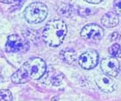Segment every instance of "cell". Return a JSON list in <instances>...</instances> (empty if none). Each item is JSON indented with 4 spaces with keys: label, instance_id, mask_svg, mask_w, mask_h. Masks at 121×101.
I'll return each mask as SVG.
<instances>
[{
    "label": "cell",
    "instance_id": "obj_5",
    "mask_svg": "<svg viewBox=\"0 0 121 101\" xmlns=\"http://www.w3.org/2000/svg\"><path fill=\"white\" fill-rule=\"evenodd\" d=\"M80 35L87 40H99L104 36V29L96 24L86 25L82 29Z\"/></svg>",
    "mask_w": 121,
    "mask_h": 101
},
{
    "label": "cell",
    "instance_id": "obj_11",
    "mask_svg": "<svg viewBox=\"0 0 121 101\" xmlns=\"http://www.w3.org/2000/svg\"><path fill=\"white\" fill-rule=\"evenodd\" d=\"M60 57L66 63L71 65L76 61V53L74 49L67 48L60 51Z\"/></svg>",
    "mask_w": 121,
    "mask_h": 101
},
{
    "label": "cell",
    "instance_id": "obj_19",
    "mask_svg": "<svg viewBox=\"0 0 121 101\" xmlns=\"http://www.w3.org/2000/svg\"><path fill=\"white\" fill-rule=\"evenodd\" d=\"M88 3H91V4H98L102 2L103 0H85Z\"/></svg>",
    "mask_w": 121,
    "mask_h": 101
},
{
    "label": "cell",
    "instance_id": "obj_21",
    "mask_svg": "<svg viewBox=\"0 0 121 101\" xmlns=\"http://www.w3.org/2000/svg\"><path fill=\"white\" fill-rule=\"evenodd\" d=\"M2 81H3V78L1 76H0V82H2Z\"/></svg>",
    "mask_w": 121,
    "mask_h": 101
},
{
    "label": "cell",
    "instance_id": "obj_2",
    "mask_svg": "<svg viewBox=\"0 0 121 101\" xmlns=\"http://www.w3.org/2000/svg\"><path fill=\"white\" fill-rule=\"evenodd\" d=\"M47 13V7L43 3L33 2L25 9L23 15L29 23H39L46 19Z\"/></svg>",
    "mask_w": 121,
    "mask_h": 101
},
{
    "label": "cell",
    "instance_id": "obj_9",
    "mask_svg": "<svg viewBox=\"0 0 121 101\" xmlns=\"http://www.w3.org/2000/svg\"><path fill=\"white\" fill-rule=\"evenodd\" d=\"M119 18L118 16L114 12L106 13L101 19V22L104 26L107 28H112L118 24Z\"/></svg>",
    "mask_w": 121,
    "mask_h": 101
},
{
    "label": "cell",
    "instance_id": "obj_7",
    "mask_svg": "<svg viewBox=\"0 0 121 101\" xmlns=\"http://www.w3.org/2000/svg\"><path fill=\"white\" fill-rule=\"evenodd\" d=\"M100 67L104 73L109 76H117L120 71V62L114 57L102 59Z\"/></svg>",
    "mask_w": 121,
    "mask_h": 101
},
{
    "label": "cell",
    "instance_id": "obj_17",
    "mask_svg": "<svg viewBox=\"0 0 121 101\" xmlns=\"http://www.w3.org/2000/svg\"><path fill=\"white\" fill-rule=\"evenodd\" d=\"M114 8L117 14L121 15V0H115L114 2Z\"/></svg>",
    "mask_w": 121,
    "mask_h": 101
},
{
    "label": "cell",
    "instance_id": "obj_8",
    "mask_svg": "<svg viewBox=\"0 0 121 101\" xmlns=\"http://www.w3.org/2000/svg\"><path fill=\"white\" fill-rule=\"evenodd\" d=\"M96 83L99 88L106 93L112 92L115 89V82L109 76L101 74L96 77Z\"/></svg>",
    "mask_w": 121,
    "mask_h": 101
},
{
    "label": "cell",
    "instance_id": "obj_3",
    "mask_svg": "<svg viewBox=\"0 0 121 101\" xmlns=\"http://www.w3.org/2000/svg\"><path fill=\"white\" fill-rule=\"evenodd\" d=\"M26 73L31 79H39L44 75L46 70L45 61L40 58H34L22 65Z\"/></svg>",
    "mask_w": 121,
    "mask_h": 101
},
{
    "label": "cell",
    "instance_id": "obj_6",
    "mask_svg": "<svg viewBox=\"0 0 121 101\" xmlns=\"http://www.w3.org/2000/svg\"><path fill=\"white\" fill-rule=\"evenodd\" d=\"M99 55L96 50L88 49L80 56L78 59V64L82 68L90 70L97 65Z\"/></svg>",
    "mask_w": 121,
    "mask_h": 101
},
{
    "label": "cell",
    "instance_id": "obj_1",
    "mask_svg": "<svg viewBox=\"0 0 121 101\" xmlns=\"http://www.w3.org/2000/svg\"><path fill=\"white\" fill-rule=\"evenodd\" d=\"M67 32V25L62 20H52L44 27L43 39L49 47H56L62 44Z\"/></svg>",
    "mask_w": 121,
    "mask_h": 101
},
{
    "label": "cell",
    "instance_id": "obj_18",
    "mask_svg": "<svg viewBox=\"0 0 121 101\" xmlns=\"http://www.w3.org/2000/svg\"><path fill=\"white\" fill-rule=\"evenodd\" d=\"M0 2L6 4H11V3H17L20 2V0H0Z\"/></svg>",
    "mask_w": 121,
    "mask_h": 101
},
{
    "label": "cell",
    "instance_id": "obj_16",
    "mask_svg": "<svg viewBox=\"0 0 121 101\" xmlns=\"http://www.w3.org/2000/svg\"><path fill=\"white\" fill-rule=\"evenodd\" d=\"M96 13V10L94 8H82L78 10V13L82 17H88Z\"/></svg>",
    "mask_w": 121,
    "mask_h": 101
},
{
    "label": "cell",
    "instance_id": "obj_14",
    "mask_svg": "<svg viewBox=\"0 0 121 101\" xmlns=\"http://www.w3.org/2000/svg\"><path fill=\"white\" fill-rule=\"evenodd\" d=\"M108 53L114 58H121V48L117 44H113L108 49Z\"/></svg>",
    "mask_w": 121,
    "mask_h": 101
},
{
    "label": "cell",
    "instance_id": "obj_15",
    "mask_svg": "<svg viewBox=\"0 0 121 101\" xmlns=\"http://www.w3.org/2000/svg\"><path fill=\"white\" fill-rule=\"evenodd\" d=\"M13 97L11 92L8 89L0 91V101H12Z\"/></svg>",
    "mask_w": 121,
    "mask_h": 101
},
{
    "label": "cell",
    "instance_id": "obj_4",
    "mask_svg": "<svg viewBox=\"0 0 121 101\" xmlns=\"http://www.w3.org/2000/svg\"><path fill=\"white\" fill-rule=\"evenodd\" d=\"M29 48V41L18 35H11L9 36L5 44V49L8 53H24Z\"/></svg>",
    "mask_w": 121,
    "mask_h": 101
},
{
    "label": "cell",
    "instance_id": "obj_12",
    "mask_svg": "<svg viewBox=\"0 0 121 101\" xmlns=\"http://www.w3.org/2000/svg\"><path fill=\"white\" fill-rule=\"evenodd\" d=\"M49 74H50L49 80L50 82L55 86H58L61 84V82L64 79V75L61 73H60L58 70H53L50 73H49Z\"/></svg>",
    "mask_w": 121,
    "mask_h": 101
},
{
    "label": "cell",
    "instance_id": "obj_13",
    "mask_svg": "<svg viewBox=\"0 0 121 101\" xmlns=\"http://www.w3.org/2000/svg\"><path fill=\"white\" fill-rule=\"evenodd\" d=\"M73 11V7L67 3H60V5H58V12L60 15L64 17H69Z\"/></svg>",
    "mask_w": 121,
    "mask_h": 101
},
{
    "label": "cell",
    "instance_id": "obj_10",
    "mask_svg": "<svg viewBox=\"0 0 121 101\" xmlns=\"http://www.w3.org/2000/svg\"><path fill=\"white\" fill-rule=\"evenodd\" d=\"M11 78V81L15 84L26 83L27 82H29L31 79L22 66L17 71H16L14 73H13Z\"/></svg>",
    "mask_w": 121,
    "mask_h": 101
},
{
    "label": "cell",
    "instance_id": "obj_20",
    "mask_svg": "<svg viewBox=\"0 0 121 101\" xmlns=\"http://www.w3.org/2000/svg\"><path fill=\"white\" fill-rule=\"evenodd\" d=\"M118 33L117 32H114L112 35H111V40L112 41H115L116 40H117V38H118Z\"/></svg>",
    "mask_w": 121,
    "mask_h": 101
}]
</instances>
